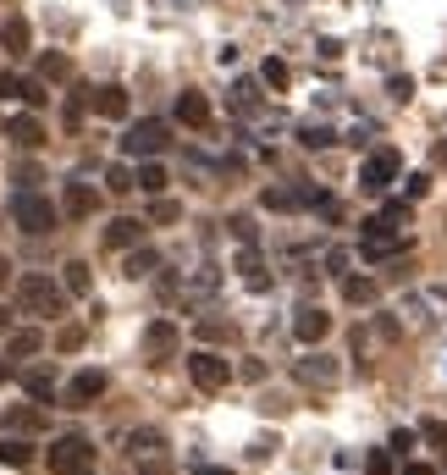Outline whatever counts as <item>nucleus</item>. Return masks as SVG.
<instances>
[{
    "mask_svg": "<svg viewBox=\"0 0 447 475\" xmlns=\"http://www.w3.org/2000/svg\"><path fill=\"white\" fill-rule=\"evenodd\" d=\"M17 310L50 321V315H67V293H61V282L50 271H22L17 276Z\"/></svg>",
    "mask_w": 447,
    "mask_h": 475,
    "instance_id": "obj_1",
    "label": "nucleus"
},
{
    "mask_svg": "<svg viewBox=\"0 0 447 475\" xmlns=\"http://www.w3.org/2000/svg\"><path fill=\"white\" fill-rule=\"evenodd\" d=\"M94 470H100V448L83 431H67L50 442V475H94Z\"/></svg>",
    "mask_w": 447,
    "mask_h": 475,
    "instance_id": "obj_2",
    "label": "nucleus"
},
{
    "mask_svg": "<svg viewBox=\"0 0 447 475\" xmlns=\"http://www.w3.org/2000/svg\"><path fill=\"white\" fill-rule=\"evenodd\" d=\"M6 216H12V227H17V233H28V238L55 233V205L39 194V188H22V194H12Z\"/></svg>",
    "mask_w": 447,
    "mask_h": 475,
    "instance_id": "obj_3",
    "label": "nucleus"
},
{
    "mask_svg": "<svg viewBox=\"0 0 447 475\" xmlns=\"http://www.w3.org/2000/svg\"><path fill=\"white\" fill-rule=\"evenodd\" d=\"M398 177H403V155L392 144H381V149L365 155V166H359V188H365V194H387Z\"/></svg>",
    "mask_w": 447,
    "mask_h": 475,
    "instance_id": "obj_4",
    "label": "nucleus"
},
{
    "mask_svg": "<svg viewBox=\"0 0 447 475\" xmlns=\"http://www.w3.org/2000/svg\"><path fill=\"white\" fill-rule=\"evenodd\" d=\"M127 459H133L139 475H172V454L161 431H133L127 437Z\"/></svg>",
    "mask_w": 447,
    "mask_h": 475,
    "instance_id": "obj_5",
    "label": "nucleus"
},
{
    "mask_svg": "<svg viewBox=\"0 0 447 475\" xmlns=\"http://www.w3.org/2000/svg\"><path fill=\"white\" fill-rule=\"evenodd\" d=\"M172 144V128L161 116H144V122H133V128H127V139H122V149L127 155H139V161H155V155H161Z\"/></svg>",
    "mask_w": 447,
    "mask_h": 475,
    "instance_id": "obj_6",
    "label": "nucleus"
},
{
    "mask_svg": "<svg viewBox=\"0 0 447 475\" xmlns=\"http://www.w3.org/2000/svg\"><path fill=\"white\" fill-rule=\"evenodd\" d=\"M105 387H111V376H105L100 365H83L72 382L61 387V403H67V409H94V403L105 398Z\"/></svg>",
    "mask_w": 447,
    "mask_h": 475,
    "instance_id": "obj_7",
    "label": "nucleus"
},
{
    "mask_svg": "<svg viewBox=\"0 0 447 475\" xmlns=\"http://www.w3.org/2000/svg\"><path fill=\"white\" fill-rule=\"evenodd\" d=\"M188 376H194V387L199 393H221L232 382V365L215 354V348H194V354H188Z\"/></svg>",
    "mask_w": 447,
    "mask_h": 475,
    "instance_id": "obj_8",
    "label": "nucleus"
},
{
    "mask_svg": "<svg viewBox=\"0 0 447 475\" xmlns=\"http://www.w3.org/2000/svg\"><path fill=\"white\" fill-rule=\"evenodd\" d=\"M293 382H304V387H337L342 382V365L332 354H321V348H309L304 360H293Z\"/></svg>",
    "mask_w": 447,
    "mask_h": 475,
    "instance_id": "obj_9",
    "label": "nucleus"
},
{
    "mask_svg": "<svg viewBox=\"0 0 447 475\" xmlns=\"http://www.w3.org/2000/svg\"><path fill=\"white\" fill-rule=\"evenodd\" d=\"M0 100H22L28 111H45V100H50V89H45V78H22V72H0Z\"/></svg>",
    "mask_w": 447,
    "mask_h": 475,
    "instance_id": "obj_10",
    "label": "nucleus"
},
{
    "mask_svg": "<svg viewBox=\"0 0 447 475\" xmlns=\"http://www.w3.org/2000/svg\"><path fill=\"white\" fill-rule=\"evenodd\" d=\"M100 188H94V182H83V177H72V182H61V210H67L72 221H89L94 210H100Z\"/></svg>",
    "mask_w": 447,
    "mask_h": 475,
    "instance_id": "obj_11",
    "label": "nucleus"
},
{
    "mask_svg": "<svg viewBox=\"0 0 447 475\" xmlns=\"http://www.w3.org/2000/svg\"><path fill=\"white\" fill-rule=\"evenodd\" d=\"M177 348H182L177 321H149V332H144V360H149V365H166Z\"/></svg>",
    "mask_w": 447,
    "mask_h": 475,
    "instance_id": "obj_12",
    "label": "nucleus"
},
{
    "mask_svg": "<svg viewBox=\"0 0 447 475\" xmlns=\"http://www.w3.org/2000/svg\"><path fill=\"white\" fill-rule=\"evenodd\" d=\"M326 332H332V315H326L321 304H304V310L293 315V337H299L304 348H321V343H326Z\"/></svg>",
    "mask_w": 447,
    "mask_h": 475,
    "instance_id": "obj_13",
    "label": "nucleus"
},
{
    "mask_svg": "<svg viewBox=\"0 0 447 475\" xmlns=\"http://www.w3.org/2000/svg\"><path fill=\"white\" fill-rule=\"evenodd\" d=\"M0 426H6L12 437H39V431H50V415L39 403H12L6 415H0Z\"/></svg>",
    "mask_w": 447,
    "mask_h": 475,
    "instance_id": "obj_14",
    "label": "nucleus"
},
{
    "mask_svg": "<svg viewBox=\"0 0 447 475\" xmlns=\"http://www.w3.org/2000/svg\"><path fill=\"white\" fill-rule=\"evenodd\" d=\"M0 133H6L12 144H22V149H45V122L28 111V106L17 116H6V128H0Z\"/></svg>",
    "mask_w": 447,
    "mask_h": 475,
    "instance_id": "obj_15",
    "label": "nucleus"
},
{
    "mask_svg": "<svg viewBox=\"0 0 447 475\" xmlns=\"http://www.w3.org/2000/svg\"><path fill=\"white\" fill-rule=\"evenodd\" d=\"M83 94H89V111H100V116H111V122L127 116V89H122V83H100V89H83Z\"/></svg>",
    "mask_w": 447,
    "mask_h": 475,
    "instance_id": "obj_16",
    "label": "nucleus"
},
{
    "mask_svg": "<svg viewBox=\"0 0 447 475\" xmlns=\"http://www.w3.org/2000/svg\"><path fill=\"white\" fill-rule=\"evenodd\" d=\"M105 249H133V243H144V221L139 216H116V221H105Z\"/></svg>",
    "mask_w": 447,
    "mask_h": 475,
    "instance_id": "obj_17",
    "label": "nucleus"
},
{
    "mask_svg": "<svg viewBox=\"0 0 447 475\" xmlns=\"http://www.w3.org/2000/svg\"><path fill=\"white\" fill-rule=\"evenodd\" d=\"M177 122H182V128H210V100H205L199 89H182L177 94Z\"/></svg>",
    "mask_w": 447,
    "mask_h": 475,
    "instance_id": "obj_18",
    "label": "nucleus"
},
{
    "mask_svg": "<svg viewBox=\"0 0 447 475\" xmlns=\"http://www.w3.org/2000/svg\"><path fill=\"white\" fill-rule=\"evenodd\" d=\"M22 393L34 398V403H55V398H61V382H55V370H45V365L22 370Z\"/></svg>",
    "mask_w": 447,
    "mask_h": 475,
    "instance_id": "obj_19",
    "label": "nucleus"
},
{
    "mask_svg": "<svg viewBox=\"0 0 447 475\" xmlns=\"http://www.w3.org/2000/svg\"><path fill=\"white\" fill-rule=\"evenodd\" d=\"M45 348V332L39 327H12L6 332V360H34Z\"/></svg>",
    "mask_w": 447,
    "mask_h": 475,
    "instance_id": "obj_20",
    "label": "nucleus"
},
{
    "mask_svg": "<svg viewBox=\"0 0 447 475\" xmlns=\"http://www.w3.org/2000/svg\"><path fill=\"white\" fill-rule=\"evenodd\" d=\"M238 271H243V282H249L254 293H266V288H271V271H266V260H260V249H254V243L238 249Z\"/></svg>",
    "mask_w": 447,
    "mask_h": 475,
    "instance_id": "obj_21",
    "label": "nucleus"
},
{
    "mask_svg": "<svg viewBox=\"0 0 447 475\" xmlns=\"http://www.w3.org/2000/svg\"><path fill=\"white\" fill-rule=\"evenodd\" d=\"M0 50H12V55L34 50V28H28V17H6V22H0Z\"/></svg>",
    "mask_w": 447,
    "mask_h": 475,
    "instance_id": "obj_22",
    "label": "nucleus"
},
{
    "mask_svg": "<svg viewBox=\"0 0 447 475\" xmlns=\"http://www.w3.org/2000/svg\"><path fill=\"white\" fill-rule=\"evenodd\" d=\"M409 249H414V243L392 233V238H365V249H359V255L375 266V260H398V255H409Z\"/></svg>",
    "mask_w": 447,
    "mask_h": 475,
    "instance_id": "obj_23",
    "label": "nucleus"
},
{
    "mask_svg": "<svg viewBox=\"0 0 447 475\" xmlns=\"http://www.w3.org/2000/svg\"><path fill=\"white\" fill-rule=\"evenodd\" d=\"M381 299V288H375V276H342V304H354V310H365V304H375Z\"/></svg>",
    "mask_w": 447,
    "mask_h": 475,
    "instance_id": "obj_24",
    "label": "nucleus"
},
{
    "mask_svg": "<svg viewBox=\"0 0 447 475\" xmlns=\"http://www.w3.org/2000/svg\"><path fill=\"white\" fill-rule=\"evenodd\" d=\"M28 459H34V448H28V437H0V464H6V470H22Z\"/></svg>",
    "mask_w": 447,
    "mask_h": 475,
    "instance_id": "obj_25",
    "label": "nucleus"
},
{
    "mask_svg": "<svg viewBox=\"0 0 447 475\" xmlns=\"http://www.w3.org/2000/svg\"><path fill=\"white\" fill-rule=\"evenodd\" d=\"M166 182H172V177H166L161 161H144V166H139V188H144L149 199H161V194H166Z\"/></svg>",
    "mask_w": 447,
    "mask_h": 475,
    "instance_id": "obj_26",
    "label": "nucleus"
},
{
    "mask_svg": "<svg viewBox=\"0 0 447 475\" xmlns=\"http://www.w3.org/2000/svg\"><path fill=\"white\" fill-rule=\"evenodd\" d=\"M161 271V255H155V249H127V276H155Z\"/></svg>",
    "mask_w": 447,
    "mask_h": 475,
    "instance_id": "obj_27",
    "label": "nucleus"
},
{
    "mask_svg": "<svg viewBox=\"0 0 447 475\" xmlns=\"http://www.w3.org/2000/svg\"><path fill=\"white\" fill-rule=\"evenodd\" d=\"M260 83H266V89H276V94H282L287 83H293V72H287V61H282V55L260 61Z\"/></svg>",
    "mask_w": 447,
    "mask_h": 475,
    "instance_id": "obj_28",
    "label": "nucleus"
},
{
    "mask_svg": "<svg viewBox=\"0 0 447 475\" xmlns=\"http://www.w3.org/2000/svg\"><path fill=\"white\" fill-rule=\"evenodd\" d=\"M67 293H78V299H89V293H94V271H89L83 260H72V266H67Z\"/></svg>",
    "mask_w": 447,
    "mask_h": 475,
    "instance_id": "obj_29",
    "label": "nucleus"
},
{
    "mask_svg": "<svg viewBox=\"0 0 447 475\" xmlns=\"http://www.w3.org/2000/svg\"><path fill=\"white\" fill-rule=\"evenodd\" d=\"M266 210H304V199H299V188H266Z\"/></svg>",
    "mask_w": 447,
    "mask_h": 475,
    "instance_id": "obj_30",
    "label": "nucleus"
},
{
    "mask_svg": "<svg viewBox=\"0 0 447 475\" xmlns=\"http://www.w3.org/2000/svg\"><path fill=\"white\" fill-rule=\"evenodd\" d=\"M83 343H89V327L72 321V327H61V332H55V354H78Z\"/></svg>",
    "mask_w": 447,
    "mask_h": 475,
    "instance_id": "obj_31",
    "label": "nucleus"
},
{
    "mask_svg": "<svg viewBox=\"0 0 447 475\" xmlns=\"http://www.w3.org/2000/svg\"><path fill=\"white\" fill-rule=\"evenodd\" d=\"M299 144H304V149H332V144H337V133H332V128H321V122H309V128H299Z\"/></svg>",
    "mask_w": 447,
    "mask_h": 475,
    "instance_id": "obj_32",
    "label": "nucleus"
},
{
    "mask_svg": "<svg viewBox=\"0 0 447 475\" xmlns=\"http://www.w3.org/2000/svg\"><path fill=\"white\" fill-rule=\"evenodd\" d=\"M232 111H238V116H254V111H260V89H254V83H238V89H232Z\"/></svg>",
    "mask_w": 447,
    "mask_h": 475,
    "instance_id": "obj_33",
    "label": "nucleus"
},
{
    "mask_svg": "<svg viewBox=\"0 0 447 475\" xmlns=\"http://www.w3.org/2000/svg\"><path fill=\"white\" fill-rule=\"evenodd\" d=\"M149 221H155V227H172V221H182V205L161 194V199H155V205H149Z\"/></svg>",
    "mask_w": 447,
    "mask_h": 475,
    "instance_id": "obj_34",
    "label": "nucleus"
},
{
    "mask_svg": "<svg viewBox=\"0 0 447 475\" xmlns=\"http://www.w3.org/2000/svg\"><path fill=\"white\" fill-rule=\"evenodd\" d=\"M39 78H45V83H55V78H67V55H55V50H45V55H39Z\"/></svg>",
    "mask_w": 447,
    "mask_h": 475,
    "instance_id": "obj_35",
    "label": "nucleus"
},
{
    "mask_svg": "<svg viewBox=\"0 0 447 475\" xmlns=\"http://www.w3.org/2000/svg\"><path fill=\"white\" fill-rule=\"evenodd\" d=\"M431 194V172H414V177H403V199L414 205V199H426Z\"/></svg>",
    "mask_w": 447,
    "mask_h": 475,
    "instance_id": "obj_36",
    "label": "nucleus"
},
{
    "mask_svg": "<svg viewBox=\"0 0 447 475\" xmlns=\"http://www.w3.org/2000/svg\"><path fill=\"white\" fill-rule=\"evenodd\" d=\"M199 337L205 343H227V337H238V327L232 321H199Z\"/></svg>",
    "mask_w": 447,
    "mask_h": 475,
    "instance_id": "obj_37",
    "label": "nucleus"
},
{
    "mask_svg": "<svg viewBox=\"0 0 447 475\" xmlns=\"http://www.w3.org/2000/svg\"><path fill=\"white\" fill-rule=\"evenodd\" d=\"M105 188H111V194H127V188H139V177L127 172V166H111L105 172Z\"/></svg>",
    "mask_w": 447,
    "mask_h": 475,
    "instance_id": "obj_38",
    "label": "nucleus"
},
{
    "mask_svg": "<svg viewBox=\"0 0 447 475\" xmlns=\"http://www.w3.org/2000/svg\"><path fill=\"white\" fill-rule=\"evenodd\" d=\"M365 475H392V448H370V459H365Z\"/></svg>",
    "mask_w": 447,
    "mask_h": 475,
    "instance_id": "obj_39",
    "label": "nucleus"
},
{
    "mask_svg": "<svg viewBox=\"0 0 447 475\" xmlns=\"http://www.w3.org/2000/svg\"><path fill=\"white\" fill-rule=\"evenodd\" d=\"M227 227H232V238H238V243H254V221H249V216H232Z\"/></svg>",
    "mask_w": 447,
    "mask_h": 475,
    "instance_id": "obj_40",
    "label": "nucleus"
},
{
    "mask_svg": "<svg viewBox=\"0 0 447 475\" xmlns=\"http://www.w3.org/2000/svg\"><path fill=\"white\" fill-rule=\"evenodd\" d=\"M387 89H392V100H414V78H403V72H398Z\"/></svg>",
    "mask_w": 447,
    "mask_h": 475,
    "instance_id": "obj_41",
    "label": "nucleus"
},
{
    "mask_svg": "<svg viewBox=\"0 0 447 475\" xmlns=\"http://www.w3.org/2000/svg\"><path fill=\"white\" fill-rule=\"evenodd\" d=\"M426 442H431V448H447V426L442 420H426Z\"/></svg>",
    "mask_w": 447,
    "mask_h": 475,
    "instance_id": "obj_42",
    "label": "nucleus"
},
{
    "mask_svg": "<svg viewBox=\"0 0 447 475\" xmlns=\"http://www.w3.org/2000/svg\"><path fill=\"white\" fill-rule=\"evenodd\" d=\"M392 454H414V431H392Z\"/></svg>",
    "mask_w": 447,
    "mask_h": 475,
    "instance_id": "obj_43",
    "label": "nucleus"
},
{
    "mask_svg": "<svg viewBox=\"0 0 447 475\" xmlns=\"http://www.w3.org/2000/svg\"><path fill=\"white\" fill-rule=\"evenodd\" d=\"M243 382H266V365L260 360H243Z\"/></svg>",
    "mask_w": 447,
    "mask_h": 475,
    "instance_id": "obj_44",
    "label": "nucleus"
},
{
    "mask_svg": "<svg viewBox=\"0 0 447 475\" xmlns=\"http://www.w3.org/2000/svg\"><path fill=\"white\" fill-rule=\"evenodd\" d=\"M6 288H12V260L0 255V293H6Z\"/></svg>",
    "mask_w": 447,
    "mask_h": 475,
    "instance_id": "obj_45",
    "label": "nucleus"
},
{
    "mask_svg": "<svg viewBox=\"0 0 447 475\" xmlns=\"http://www.w3.org/2000/svg\"><path fill=\"white\" fill-rule=\"evenodd\" d=\"M194 475H238V470H227V464H199Z\"/></svg>",
    "mask_w": 447,
    "mask_h": 475,
    "instance_id": "obj_46",
    "label": "nucleus"
},
{
    "mask_svg": "<svg viewBox=\"0 0 447 475\" xmlns=\"http://www.w3.org/2000/svg\"><path fill=\"white\" fill-rule=\"evenodd\" d=\"M6 332H12V310H6V304H0V337H6Z\"/></svg>",
    "mask_w": 447,
    "mask_h": 475,
    "instance_id": "obj_47",
    "label": "nucleus"
},
{
    "mask_svg": "<svg viewBox=\"0 0 447 475\" xmlns=\"http://www.w3.org/2000/svg\"><path fill=\"white\" fill-rule=\"evenodd\" d=\"M403 475H436V470H431V464H409Z\"/></svg>",
    "mask_w": 447,
    "mask_h": 475,
    "instance_id": "obj_48",
    "label": "nucleus"
},
{
    "mask_svg": "<svg viewBox=\"0 0 447 475\" xmlns=\"http://www.w3.org/2000/svg\"><path fill=\"white\" fill-rule=\"evenodd\" d=\"M436 166H442V172H447V139H442V144H436Z\"/></svg>",
    "mask_w": 447,
    "mask_h": 475,
    "instance_id": "obj_49",
    "label": "nucleus"
},
{
    "mask_svg": "<svg viewBox=\"0 0 447 475\" xmlns=\"http://www.w3.org/2000/svg\"><path fill=\"white\" fill-rule=\"evenodd\" d=\"M6 376H12V365H6V360H0V382H6Z\"/></svg>",
    "mask_w": 447,
    "mask_h": 475,
    "instance_id": "obj_50",
    "label": "nucleus"
}]
</instances>
